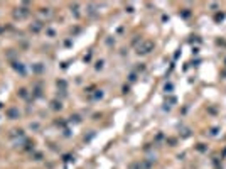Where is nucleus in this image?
<instances>
[{
	"mask_svg": "<svg viewBox=\"0 0 226 169\" xmlns=\"http://www.w3.org/2000/svg\"><path fill=\"white\" fill-rule=\"evenodd\" d=\"M152 49H154V42L152 41H143V42L138 46L137 52H138V54H148Z\"/></svg>",
	"mask_w": 226,
	"mask_h": 169,
	"instance_id": "1",
	"label": "nucleus"
},
{
	"mask_svg": "<svg viewBox=\"0 0 226 169\" xmlns=\"http://www.w3.org/2000/svg\"><path fill=\"white\" fill-rule=\"evenodd\" d=\"M223 17H224L223 14H216V20H223Z\"/></svg>",
	"mask_w": 226,
	"mask_h": 169,
	"instance_id": "2",
	"label": "nucleus"
},
{
	"mask_svg": "<svg viewBox=\"0 0 226 169\" xmlns=\"http://www.w3.org/2000/svg\"><path fill=\"white\" fill-rule=\"evenodd\" d=\"M170 90H172V84H165V91H170Z\"/></svg>",
	"mask_w": 226,
	"mask_h": 169,
	"instance_id": "3",
	"label": "nucleus"
}]
</instances>
